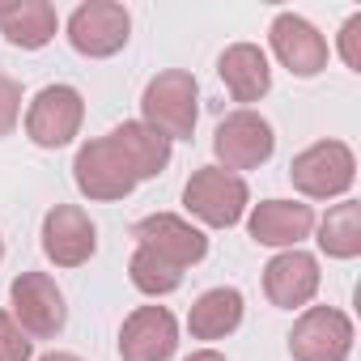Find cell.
Here are the masks:
<instances>
[{"mask_svg": "<svg viewBox=\"0 0 361 361\" xmlns=\"http://www.w3.org/2000/svg\"><path fill=\"white\" fill-rule=\"evenodd\" d=\"M200 119V85L188 68L157 73L140 94V123L166 140H192Z\"/></svg>", "mask_w": 361, "mask_h": 361, "instance_id": "obj_1", "label": "cell"}, {"mask_svg": "<svg viewBox=\"0 0 361 361\" xmlns=\"http://www.w3.org/2000/svg\"><path fill=\"white\" fill-rule=\"evenodd\" d=\"M73 183L85 200H98V204H115V200H128L136 192V170L128 161V153L115 145V136H94L77 149L73 157Z\"/></svg>", "mask_w": 361, "mask_h": 361, "instance_id": "obj_2", "label": "cell"}, {"mask_svg": "<svg viewBox=\"0 0 361 361\" xmlns=\"http://www.w3.org/2000/svg\"><path fill=\"white\" fill-rule=\"evenodd\" d=\"M289 183L306 200H348L357 183V157L344 140H314L289 161Z\"/></svg>", "mask_w": 361, "mask_h": 361, "instance_id": "obj_3", "label": "cell"}, {"mask_svg": "<svg viewBox=\"0 0 361 361\" xmlns=\"http://www.w3.org/2000/svg\"><path fill=\"white\" fill-rule=\"evenodd\" d=\"M183 209L192 217H200L209 230H234L251 209L247 178L230 174L221 166H200V170H192L188 188H183Z\"/></svg>", "mask_w": 361, "mask_h": 361, "instance_id": "obj_4", "label": "cell"}, {"mask_svg": "<svg viewBox=\"0 0 361 361\" xmlns=\"http://www.w3.org/2000/svg\"><path fill=\"white\" fill-rule=\"evenodd\" d=\"M9 314L30 340H56L68 323V302L56 276L47 272H22L9 285Z\"/></svg>", "mask_w": 361, "mask_h": 361, "instance_id": "obj_5", "label": "cell"}, {"mask_svg": "<svg viewBox=\"0 0 361 361\" xmlns=\"http://www.w3.org/2000/svg\"><path fill=\"white\" fill-rule=\"evenodd\" d=\"M81 123H85V98L77 85H43L30 106H26V136L39 145V149H64L81 136Z\"/></svg>", "mask_w": 361, "mask_h": 361, "instance_id": "obj_6", "label": "cell"}, {"mask_svg": "<svg viewBox=\"0 0 361 361\" xmlns=\"http://www.w3.org/2000/svg\"><path fill=\"white\" fill-rule=\"evenodd\" d=\"M132 39V13L119 0H85L68 18V43L85 60H111Z\"/></svg>", "mask_w": 361, "mask_h": 361, "instance_id": "obj_7", "label": "cell"}, {"mask_svg": "<svg viewBox=\"0 0 361 361\" xmlns=\"http://www.w3.org/2000/svg\"><path fill=\"white\" fill-rule=\"evenodd\" d=\"M213 153H217V166L230 170V174H243V170H259L272 153H276V132L272 123L259 115V111H230L217 132H213Z\"/></svg>", "mask_w": 361, "mask_h": 361, "instance_id": "obj_8", "label": "cell"}, {"mask_svg": "<svg viewBox=\"0 0 361 361\" xmlns=\"http://www.w3.org/2000/svg\"><path fill=\"white\" fill-rule=\"evenodd\" d=\"M353 353V319L340 306H306L289 331L293 361H348Z\"/></svg>", "mask_w": 361, "mask_h": 361, "instance_id": "obj_9", "label": "cell"}, {"mask_svg": "<svg viewBox=\"0 0 361 361\" xmlns=\"http://www.w3.org/2000/svg\"><path fill=\"white\" fill-rule=\"evenodd\" d=\"M132 238H136V247L153 251L157 259H166V264L178 268V272L196 268V264L209 255L204 230H196L188 217H178V213H149V217H140V221L132 226Z\"/></svg>", "mask_w": 361, "mask_h": 361, "instance_id": "obj_10", "label": "cell"}, {"mask_svg": "<svg viewBox=\"0 0 361 361\" xmlns=\"http://www.w3.org/2000/svg\"><path fill=\"white\" fill-rule=\"evenodd\" d=\"M98 251V226L77 204H56L43 217V255L56 268H81Z\"/></svg>", "mask_w": 361, "mask_h": 361, "instance_id": "obj_11", "label": "cell"}, {"mask_svg": "<svg viewBox=\"0 0 361 361\" xmlns=\"http://www.w3.org/2000/svg\"><path fill=\"white\" fill-rule=\"evenodd\" d=\"M319 285H323L319 259H314L310 251H302V247L276 251V255L268 259V268H264V293H268V302L281 306V310H306V306L314 302Z\"/></svg>", "mask_w": 361, "mask_h": 361, "instance_id": "obj_12", "label": "cell"}, {"mask_svg": "<svg viewBox=\"0 0 361 361\" xmlns=\"http://www.w3.org/2000/svg\"><path fill=\"white\" fill-rule=\"evenodd\" d=\"M268 43H272V56L281 60V68H289L302 81L319 77L327 68V39L302 13H276L268 26Z\"/></svg>", "mask_w": 361, "mask_h": 361, "instance_id": "obj_13", "label": "cell"}, {"mask_svg": "<svg viewBox=\"0 0 361 361\" xmlns=\"http://www.w3.org/2000/svg\"><path fill=\"white\" fill-rule=\"evenodd\" d=\"M178 348V319L166 306H136L119 327L123 361H170Z\"/></svg>", "mask_w": 361, "mask_h": 361, "instance_id": "obj_14", "label": "cell"}, {"mask_svg": "<svg viewBox=\"0 0 361 361\" xmlns=\"http://www.w3.org/2000/svg\"><path fill=\"white\" fill-rule=\"evenodd\" d=\"M310 230H314V209L302 200H259L247 209V234L259 247L293 251L302 247V238H310Z\"/></svg>", "mask_w": 361, "mask_h": 361, "instance_id": "obj_15", "label": "cell"}, {"mask_svg": "<svg viewBox=\"0 0 361 361\" xmlns=\"http://www.w3.org/2000/svg\"><path fill=\"white\" fill-rule=\"evenodd\" d=\"M217 73H221L230 98L243 102V111H251V102L268 98V90H272V64L259 43H230L217 60Z\"/></svg>", "mask_w": 361, "mask_h": 361, "instance_id": "obj_16", "label": "cell"}, {"mask_svg": "<svg viewBox=\"0 0 361 361\" xmlns=\"http://www.w3.org/2000/svg\"><path fill=\"white\" fill-rule=\"evenodd\" d=\"M60 18L47 0H0V35L22 51H39L56 39Z\"/></svg>", "mask_w": 361, "mask_h": 361, "instance_id": "obj_17", "label": "cell"}, {"mask_svg": "<svg viewBox=\"0 0 361 361\" xmlns=\"http://www.w3.org/2000/svg\"><path fill=\"white\" fill-rule=\"evenodd\" d=\"M243 314H247V302L234 285H217V289H204L192 310H188V331L192 340H226L243 327Z\"/></svg>", "mask_w": 361, "mask_h": 361, "instance_id": "obj_18", "label": "cell"}, {"mask_svg": "<svg viewBox=\"0 0 361 361\" xmlns=\"http://www.w3.org/2000/svg\"><path fill=\"white\" fill-rule=\"evenodd\" d=\"M111 136L128 153V161H132V170H136L140 183H145V178H157L170 166V140L157 136L153 128H145L140 119H123L119 128H111Z\"/></svg>", "mask_w": 361, "mask_h": 361, "instance_id": "obj_19", "label": "cell"}, {"mask_svg": "<svg viewBox=\"0 0 361 361\" xmlns=\"http://www.w3.org/2000/svg\"><path fill=\"white\" fill-rule=\"evenodd\" d=\"M319 230V251L327 259H357L361 255V204L357 200H340L323 213V221H314Z\"/></svg>", "mask_w": 361, "mask_h": 361, "instance_id": "obj_20", "label": "cell"}, {"mask_svg": "<svg viewBox=\"0 0 361 361\" xmlns=\"http://www.w3.org/2000/svg\"><path fill=\"white\" fill-rule=\"evenodd\" d=\"M128 276H132V285H136L145 298H166V293H174L178 285H183V272L170 268L166 259H157V255L145 251V247L132 251V259H128Z\"/></svg>", "mask_w": 361, "mask_h": 361, "instance_id": "obj_21", "label": "cell"}, {"mask_svg": "<svg viewBox=\"0 0 361 361\" xmlns=\"http://www.w3.org/2000/svg\"><path fill=\"white\" fill-rule=\"evenodd\" d=\"M35 357V340L13 323L9 310H0V361H30Z\"/></svg>", "mask_w": 361, "mask_h": 361, "instance_id": "obj_22", "label": "cell"}, {"mask_svg": "<svg viewBox=\"0 0 361 361\" xmlns=\"http://www.w3.org/2000/svg\"><path fill=\"white\" fill-rule=\"evenodd\" d=\"M22 119V85L0 73V140H5Z\"/></svg>", "mask_w": 361, "mask_h": 361, "instance_id": "obj_23", "label": "cell"}, {"mask_svg": "<svg viewBox=\"0 0 361 361\" xmlns=\"http://www.w3.org/2000/svg\"><path fill=\"white\" fill-rule=\"evenodd\" d=\"M340 60L348 64V73H361V13L340 26Z\"/></svg>", "mask_w": 361, "mask_h": 361, "instance_id": "obj_24", "label": "cell"}, {"mask_svg": "<svg viewBox=\"0 0 361 361\" xmlns=\"http://www.w3.org/2000/svg\"><path fill=\"white\" fill-rule=\"evenodd\" d=\"M183 361H230L226 353H217V348H196V353H188Z\"/></svg>", "mask_w": 361, "mask_h": 361, "instance_id": "obj_25", "label": "cell"}, {"mask_svg": "<svg viewBox=\"0 0 361 361\" xmlns=\"http://www.w3.org/2000/svg\"><path fill=\"white\" fill-rule=\"evenodd\" d=\"M39 361H81L77 353H64V348H51V353H43Z\"/></svg>", "mask_w": 361, "mask_h": 361, "instance_id": "obj_26", "label": "cell"}, {"mask_svg": "<svg viewBox=\"0 0 361 361\" xmlns=\"http://www.w3.org/2000/svg\"><path fill=\"white\" fill-rule=\"evenodd\" d=\"M0 259H5V238H0Z\"/></svg>", "mask_w": 361, "mask_h": 361, "instance_id": "obj_27", "label": "cell"}]
</instances>
